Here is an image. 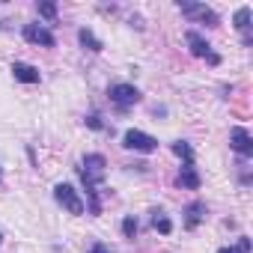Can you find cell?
Masks as SVG:
<instances>
[{
	"label": "cell",
	"mask_w": 253,
	"mask_h": 253,
	"mask_svg": "<svg viewBox=\"0 0 253 253\" xmlns=\"http://www.w3.org/2000/svg\"><path fill=\"white\" fill-rule=\"evenodd\" d=\"M104 173H107V158H104L101 152H89V155H84V161H81V179H84L89 197L95 194V185L104 179Z\"/></svg>",
	"instance_id": "cell-1"
},
{
	"label": "cell",
	"mask_w": 253,
	"mask_h": 253,
	"mask_svg": "<svg viewBox=\"0 0 253 253\" xmlns=\"http://www.w3.org/2000/svg\"><path fill=\"white\" fill-rule=\"evenodd\" d=\"M107 95H110V101H113L119 110H128L131 104H137V101L143 98L134 84H113V86L107 89Z\"/></svg>",
	"instance_id": "cell-2"
},
{
	"label": "cell",
	"mask_w": 253,
	"mask_h": 253,
	"mask_svg": "<svg viewBox=\"0 0 253 253\" xmlns=\"http://www.w3.org/2000/svg\"><path fill=\"white\" fill-rule=\"evenodd\" d=\"M122 146H125V149H134V152L149 155V152H155V149H158V140H155L152 134H146V131L128 128V131L122 134Z\"/></svg>",
	"instance_id": "cell-3"
},
{
	"label": "cell",
	"mask_w": 253,
	"mask_h": 253,
	"mask_svg": "<svg viewBox=\"0 0 253 253\" xmlns=\"http://www.w3.org/2000/svg\"><path fill=\"white\" fill-rule=\"evenodd\" d=\"M54 200H57L69 214H75V217L84 214V200L78 197V191H75L72 185H63V182H60V185L54 188Z\"/></svg>",
	"instance_id": "cell-4"
},
{
	"label": "cell",
	"mask_w": 253,
	"mask_h": 253,
	"mask_svg": "<svg viewBox=\"0 0 253 253\" xmlns=\"http://www.w3.org/2000/svg\"><path fill=\"white\" fill-rule=\"evenodd\" d=\"M24 39L30 42V45H42V48H57V39H54V33L48 30V27H42V24H24Z\"/></svg>",
	"instance_id": "cell-5"
},
{
	"label": "cell",
	"mask_w": 253,
	"mask_h": 253,
	"mask_svg": "<svg viewBox=\"0 0 253 253\" xmlns=\"http://www.w3.org/2000/svg\"><path fill=\"white\" fill-rule=\"evenodd\" d=\"M229 146L241 155V158H250L253 155V137L247 128H241V125H235V128L229 131Z\"/></svg>",
	"instance_id": "cell-6"
},
{
	"label": "cell",
	"mask_w": 253,
	"mask_h": 253,
	"mask_svg": "<svg viewBox=\"0 0 253 253\" xmlns=\"http://www.w3.org/2000/svg\"><path fill=\"white\" fill-rule=\"evenodd\" d=\"M176 185H179V188H185V191H200L203 179H200V173L194 170V164H182V170H179V179H176Z\"/></svg>",
	"instance_id": "cell-7"
},
{
	"label": "cell",
	"mask_w": 253,
	"mask_h": 253,
	"mask_svg": "<svg viewBox=\"0 0 253 253\" xmlns=\"http://www.w3.org/2000/svg\"><path fill=\"white\" fill-rule=\"evenodd\" d=\"M12 75H15V81H21V84H39V78H42L36 66L21 63V60H15V63H12Z\"/></svg>",
	"instance_id": "cell-8"
},
{
	"label": "cell",
	"mask_w": 253,
	"mask_h": 253,
	"mask_svg": "<svg viewBox=\"0 0 253 253\" xmlns=\"http://www.w3.org/2000/svg\"><path fill=\"white\" fill-rule=\"evenodd\" d=\"M203 217H206V203L203 200H194V203L185 206V229H197Z\"/></svg>",
	"instance_id": "cell-9"
},
{
	"label": "cell",
	"mask_w": 253,
	"mask_h": 253,
	"mask_svg": "<svg viewBox=\"0 0 253 253\" xmlns=\"http://www.w3.org/2000/svg\"><path fill=\"white\" fill-rule=\"evenodd\" d=\"M185 42H188V48H191L194 57H209V54H211V45H209L197 30H188V33H185Z\"/></svg>",
	"instance_id": "cell-10"
},
{
	"label": "cell",
	"mask_w": 253,
	"mask_h": 253,
	"mask_svg": "<svg viewBox=\"0 0 253 253\" xmlns=\"http://www.w3.org/2000/svg\"><path fill=\"white\" fill-rule=\"evenodd\" d=\"M78 42H81V48H84V51H92V54L104 51V42H101L89 27H81V30H78Z\"/></svg>",
	"instance_id": "cell-11"
},
{
	"label": "cell",
	"mask_w": 253,
	"mask_h": 253,
	"mask_svg": "<svg viewBox=\"0 0 253 253\" xmlns=\"http://www.w3.org/2000/svg\"><path fill=\"white\" fill-rule=\"evenodd\" d=\"M152 226H155L161 235H170V232H173V220H170L161 209H155V211H152Z\"/></svg>",
	"instance_id": "cell-12"
},
{
	"label": "cell",
	"mask_w": 253,
	"mask_h": 253,
	"mask_svg": "<svg viewBox=\"0 0 253 253\" xmlns=\"http://www.w3.org/2000/svg\"><path fill=\"white\" fill-rule=\"evenodd\" d=\"M232 24H235V30H241V33H247V30H250V6H241V9L235 12V18H232Z\"/></svg>",
	"instance_id": "cell-13"
},
{
	"label": "cell",
	"mask_w": 253,
	"mask_h": 253,
	"mask_svg": "<svg viewBox=\"0 0 253 253\" xmlns=\"http://www.w3.org/2000/svg\"><path fill=\"white\" fill-rule=\"evenodd\" d=\"M206 9H209V6H203V3H179V12L188 15V18H203Z\"/></svg>",
	"instance_id": "cell-14"
},
{
	"label": "cell",
	"mask_w": 253,
	"mask_h": 253,
	"mask_svg": "<svg viewBox=\"0 0 253 253\" xmlns=\"http://www.w3.org/2000/svg\"><path fill=\"white\" fill-rule=\"evenodd\" d=\"M173 152H176L179 158H185V164H194V149H191V143L176 140V143H173Z\"/></svg>",
	"instance_id": "cell-15"
},
{
	"label": "cell",
	"mask_w": 253,
	"mask_h": 253,
	"mask_svg": "<svg viewBox=\"0 0 253 253\" xmlns=\"http://www.w3.org/2000/svg\"><path fill=\"white\" fill-rule=\"evenodd\" d=\"M137 229H140V223H137V217H134V214L122 217V235H125V238H134V235H137Z\"/></svg>",
	"instance_id": "cell-16"
},
{
	"label": "cell",
	"mask_w": 253,
	"mask_h": 253,
	"mask_svg": "<svg viewBox=\"0 0 253 253\" xmlns=\"http://www.w3.org/2000/svg\"><path fill=\"white\" fill-rule=\"evenodd\" d=\"M36 12H39L42 18H48V21H57V3H39Z\"/></svg>",
	"instance_id": "cell-17"
},
{
	"label": "cell",
	"mask_w": 253,
	"mask_h": 253,
	"mask_svg": "<svg viewBox=\"0 0 253 253\" xmlns=\"http://www.w3.org/2000/svg\"><path fill=\"white\" fill-rule=\"evenodd\" d=\"M84 122L89 125V128H92V131H104V122H101V116H98V113H89V116H86Z\"/></svg>",
	"instance_id": "cell-18"
},
{
	"label": "cell",
	"mask_w": 253,
	"mask_h": 253,
	"mask_svg": "<svg viewBox=\"0 0 253 253\" xmlns=\"http://www.w3.org/2000/svg\"><path fill=\"white\" fill-rule=\"evenodd\" d=\"M200 21H203V24H209V27H217V24H220V18H217V12H211V9H206V15H203Z\"/></svg>",
	"instance_id": "cell-19"
},
{
	"label": "cell",
	"mask_w": 253,
	"mask_h": 253,
	"mask_svg": "<svg viewBox=\"0 0 253 253\" xmlns=\"http://www.w3.org/2000/svg\"><path fill=\"white\" fill-rule=\"evenodd\" d=\"M235 250H238V253H250V238H247V235H241V238H238V247H235Z\"/></svg>",
	"instance_id": "cell-20"
},
{
	"label": "cell",
	"mask_w": 253,
	"mask_h": 253,
	"mask_svg": "<svg viewBox=\"0 0 253 253\" xmlns=\"http://www.w3.org/2000/svg\"><path fill=\"white\" fill-rule=\"evenodd\" d=\"M89 253H113V250H110V247H107L104 241H95V244L89 247Z\"/></svg>",
	"instance_id": "cell-21"
},
{
	"label": "cell",
	"mask_w": 253,
	"mask_h": 253,
	"mask_svg": "<svg viewBox=\"0 0 253 253\" xmlns=\"http://www.w3.org/2000/svg\"><path fill=\"white\" fill-rule=\"evenodd\" d=\"M217 253H238V250H235V247H220Z\"/></svg>",
	"instance_id": "cell-22"
},
{
	"label": "cell",
	"mask_w": 253,
	"mask_h": 253,
	"mask_svg": "<svg viewBox=\"0 0 253 253\" xmlns=\"http://www.w3.org/2000/svg\"><path fill=\"white\" fill-rule=\"evenodd\" d=\"M0 241H3V232H0Z\"/></svg>",
	"instance_id": "cell-23"
},
{
	"label": "cell",
	"mask_w": 253,
	"mask_h": 253,
	"mask_svg": "<svg viewBox=\"0 0 253 253\" xmlns=\"http://www.w3.org/2000/svg\"><path fill=\"white\" fill-rule=\"evenodd\" d=\"M0 182H3V173H0Z\"/></svg>",
	"instance_id": "cell-24"
}]
</instances>
